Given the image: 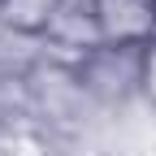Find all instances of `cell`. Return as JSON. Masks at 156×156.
Segmentation results:
<instances>
[{"label":"cell","mask_w":156,"mask_h":156,"mask_svg":"<svg viewBox=\"0 0 156 156\" xmlns=\"http://www.w3.org/2000/svg\"><path fill=\"white\" fill-rule=\"evenodd\" d=\"M74 78H78V91L91 95L95 104H126L130 95H139L143 83V48H95L87 56L74 61Z\"/></svg>","instance_id":"cell-1"},{"label":"cell","mask_w":156,"mask_h":156,"mask_svg":"<svg viewBox=\"0 0 156 156\" xmlns=\"http://www.w3.org/2000/svg\"><path fill=\"white\" fill-rule=\"evenodd\" d=\"M52 48L69 52L74 61L95 48H104V30H100V0H61L52 13V22L44 30Z\"/></svg>","instance_id":"cell-2"},{"label":"cell","mask_w":156,"mask_h":156,"mask_svg":"<svg viewBox=\"0 0 156 156\" xmlns=\"http://www.w3.org/2000/svg\"><path fill=\"white\" fill-rule=\"evenodd\" d=\"M100 30L113 48H143L156 35V0H100Z\"/></svg>","instance_id":"cell-3"},{"label":"cell","mask_w":156,"mask_h":156,"mask_svg":"<svg viewBox=\"0 0 156 156\" xmlns=\"http://www.w3.org/2000/svg\"><path fill=\"white\" fill-rule=\"evenodd\" d=\"M61 0H0V26L17 35H44Z\"/></svg>","instance_id":"cell-4"},{"label":"cell","mask_w":156,"mask_h":156,"mask_svg":"<svg viewBox=\"0 0 156 156\" xmlns=\"http://www.w3.org/2000/svg\"><path fill=\"white\" fill-rule=\"evenodd\" d=\"M139 95L147 100V108L156 113V35L143 44V83H139Z\"/></svg>","instance_id":"cell-5"}]
</instances>
